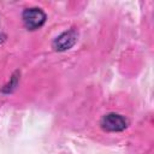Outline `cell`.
<instances>
[{"label":"cell","instance_id":"obj_1","mask_svg":"<svg viewBox=\"0 0 154 154\" xmlns=\"http://www.w3.org/2000/svg\"><path fill=\"white\" fill-rule=\"evenodd\" d=\"M22 18H23V23H24L26 29L36 30V29L41 28L45 24L47 16L41 8L30 7V8L24 10V12L22 14Z\"/></svg>","mask_w":154,"mask_h":154},{"label":"cell","instance_id":"obj_2","mask_svg":"<svg viewBox=\"0 0 154 154\" xmlns=\"http://www.w3.org/2000/svg\"><path fill=\"white\" fill-rule=\"evenodd\" d=\"M101 128L109 132H118L123 131L128 126V120L125 117L118 113H108L105 114L101 119Z\"/></svg>","mask_w":154,"mask_h":154},{"label":"cell","instance_id":"obj_3","mask_svg":"<svg viewBox=\"0 0 154 154\" xmlns=\"http://www.w3.org/2000/svg\"><path fill=\"white\" fill-rule=\"evenodd\" d=\"M77 41V32L75 30H69L63 34H60L54 41H53V47L57 51H66L73 47V45Z\"/></svg>","mask_w":154,"mask_h":154}]
</instances>
